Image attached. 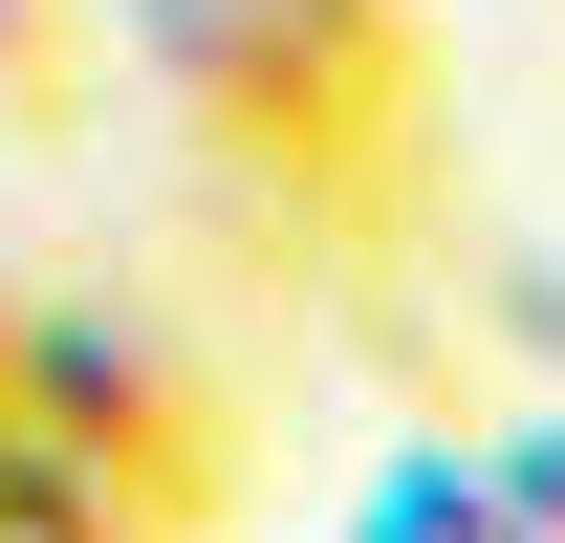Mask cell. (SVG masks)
Returning a JSON list of instances; mask_svg holds the SVG:
<instances>
[{
    "instance_id": "obj_1",
    "label": "cell",
    "mask_w": 565,
    "mask_h": 543,
    "mask_svg": "<svg viewBox=\"0 0 565 543\" xmlns=\"http://www.w3.org/2000/svg\"><path fill=\"white\" fill-rule=\"evenodd\" d=\"M152 66H174V131L217 152V196L305 217V239H392L435 196V66H370L305 0H152Z\"/></svg>"
},
{
    "instance_id": "obj_2",
    "label": "cell",
    "mask_w": 565,
    "mask_h": 543,
    "mask_svg": "<svg viewBox=\"0 0 565 543\" xmlns=\"http://www.w3.org/2000/svg\"><path fill=\"white\" fill-rule=\"evenodd\" d=\"M0 435H44V457L131 478L152 522H217L239 500V370H217L196 327H152V305H22L0 327Z\"/></svg>"
},
{
    "instance_id": "obj_3",
    "label": "cell",
    "mask_w": 565,
    "mask_h": 543,
    "mask_svg": "<svg viewBox=\"0 0 565 543\" xmlns=\"http://www.w3.org/2000/svg\"><path fill=\"white\" fill-rule=\"evenodd\" d=\"M457 478H479L500 543H565V392H544V413H479V457H457Z\"/></svg>"
},
{
    "instance_id": "obj_4",
    "label": "cell",
    "mask_w": 565,
    "mask_h": 543,
    "mask_svg": "<svg viewBox=\"0 0 565 543\" xmlns=\"http://www.w3.org/2000/svg\"><path fill=\"white\" fill-rule=\"evenodd\" d=\"M0 109H87V0H0Z\"/></svg>"
},
{
    "instance_id": "obj_5",
    "label": "cell",
    "mask_w": 565,
    "mask_h": 543,
    "mask_svg": "<svg viewBox=\"0 0 565 543\" xmlns=\"http://www.w3.org/2000/svg\"><path fill=\"white\" fill-rule=\"evenodd\" d=\"M479 327H500V348L565 392V262H544V239H479Z\"/></svg>"
},
{
    "instance_id": "obj_6",
    "label": "cell",
    "mask_w": 565,
    "mask_h": 543,
    "mask_svg": "<svg viewBox=\"0 0 565 543\" xmlns=\"http://www.w3.org/2000/svg\"><path fill=\"white\" fill-rule=\"evenodd\" d=\"M327 44H370V66H435V0H305Z\"/></svg>"
},
{
    "instance_id": "obj_7",
    "label": "cell",
    "mask_w": 565,
    "mask_h": 543,
    "mask_svg": "<svg viewBox=\"0 0 565 543\" xmlns=\"http://www.w3.org/2000/svg\"><path fill=\"white\" fill-rule=\"evenodd\" d=\"M479 543H500V522H479Z\"/></svg>"
}]
</instances>
